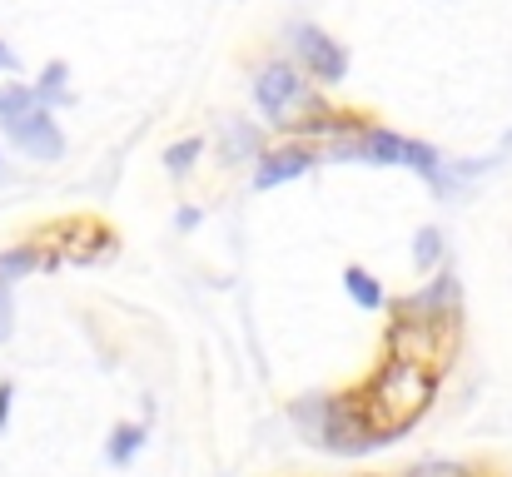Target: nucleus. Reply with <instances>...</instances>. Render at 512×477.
<instances>
[{
	"instance_id": "1",
	"label": "nucleus",
	"mask_w": 512,
	"mask_h": 477,
	"mask_svg": "<svg viewBox=\"0 0 512 477\" xmlns=\"http://www.w3.org/2000/svg\"><path fill=\"white\" fill-rule=\"evenodd\" d=\"M0 125L30 159H60V150H65L60 125L50 120V110L35 100L30 85H5L0 90Z\"/></svg>"
},
{
	"instance_id": "2",
	"label": "nucleus",
	"mask_w": 512,
	"mask_h": 477,
	"mask_svg": "<svg viewBox=\"0 0 512 477\" xmlns=\"http://www.w3.org/2000/svg\"><path fill=\"white\" fill-rule=\"evenodd\" d=\"M339 159H358V164H408L418 174H428L433 184L443 179V159L433 145H418V140H403V135H388V130H353L348 140H339Z\"/></svg>"
},
{
	"instance_id": "3",
	"label": "nucleus",
	"mask_w": 512,
	"mask_h": 477,
	"mask_svg": "<svg viewBox=\"0 0 512 477\" xmlns=\"http://www.w3.org/2000/svg\"><path fill=\"white\" fill-rule=\"evenodd\" d=\"M319 448L343 453V458H358V453H373L388 443V433L363 413L358 398H324V423H319Z\"/></svg>"
},
{
	"instance_id": "4",
	"label": "nucleus",
	"mask_w": 512,
	"mask_h": 477,
	"mask_svg": "<svg viewBox=\"0 0 512 477\" xmlns=\"http://www.w3.org/2000/svg\"><path fill=\"white\" fill-rule=\"evenodd\" d=\"M254 100H259L264 120H274V125H294V115L309 105V85H304V75H299L294 65L274 60V65L259 70V80H254Z\"/></svg>"
},
{
	"instance_id": "5",
	"label": "nucleus",
	"mask_w": 512,
	"mask_h": 477,
	"mask_svg": "<svg viewBox=\"0 0 512 477\" xmlns=\"http://www.w3.org/2000/svg\"><path fill=\"white\" fill-rule=\"evenodd\" d=\"M294 50H299L304 70H309L314 80H324V85H339L343 75H348V55H343V45L339 40H329L319 25H299V30H294Z\"/></svg>"
},
{
	"instance_id": "6",
	"label": "nucleus",
	"mask_w": 512,
	"mask_h": 477,
	"mask_svg": "<svg viewBox=\"0 0 512 477\" xmlns=\"http://www.w3.org/2000/svg\"><path fill=\"white\" fill-rule=\"evenodd\" d=\"M254 189H274V184H289V179H299V174H309L314 169V150H304V145H284V150H264V155H254Z\"/></svg>"
},
{
	"instance_id": "7",
	"label": "nucleus",
	"mask_w": 512,
	"mask_h": 477,
	"mask_svg": "<svg viewBox=\"0 0 512 477\" xmlns=\"http://www.w3.org/2000/svg\"><path fill=\"white\" fill-rule=\"evenodd\" d=\"M343 289H348V299H353L358 309H368V314L388 304V294H383V284H378V279H373L368 269H358V264H348V269H343Z\"/></svg>"
},
{
	"instance_id": "8",
	"label": "nucleus",
	"mask_w": 512,
	"mask_h": 477,
	"mask_svg": "<svg viewBox=\"0 0 512 477\" xmlns=\"http://www.w3.org/2000/svg\"><path fill=\"white\" fill-rule=\"evenodd\" d=\"M145 438H150V433H145V423H120V428L110 433V443H105V458H110L115 468H130V463H135V453L145 448Z\"/></svg>"
},
{
	"instance_id": "9",
	"label": "nucleus",
	"mask_w": 512,
	"mask_h": 477,
	"mask_svg": "<svg viewBox=\"0 0 512 477\" xmlns=\"http://www.w3.org/2000/svg\"><path fill=\"white\" fill-rule=\"evenodd\" d=\"M324 398H329V393H309V398H299V403L289 408L294 428H299V433H304L309 443L319 438V423H324Z\"/></svg>"
},
{
	"instance_id": "10",
	"label": "nucleus",
	"mask_w": 512,
	"mask_h": 477,
	"mask_svg": "<svg viewBox=\"0 0 512 477\" xmlns=\"http://www.w3.org/2000/svg\"><path fill=\"white\" fill-rule=\"evenodd\" d=\"M35 264H40V254H35L30 244H15V249H5V254H0V284H10V279H25Z\"/></svg>"
},
{
	"instance_id": "11",
	"label": "nucleus",
	"mask_w": 512,
	"mask_h": 477,
	"mask_svg": "<svg viewBox=\"0 0 512 477\" xmlns=\"http://www.w3.org/2000/svg\"><path fill=\"white\" fill-rule=\"evenodd\" d=\"M438 259H443V234H438V229H418V239H413V264H418V269H438Z\"/></svg>"
},
{
	"instance_id": "12",
	"label": "nucleus",
	"mask_w": 512,
	"mask_h": 477,
	"mask_svg": "<svg viewBox=\"0 0 512 477\" xmlns=\"http://www.w3.org/2000/svg\"><path fill=\"white\" fill-rule=\"evenodd\" d=\"M35 100H40L45 110L65 100V65H45V75H40V85H35Z\"/></svg>"
},
{
	"instance_id": "13",
	"label": "nucleus",
	"mask_w": 512,
	"mask_h": 477,
	"mask_svg": "<svg viewBox=\"0 0 512 477\" xmlns=\"http://www.w3.org/2000/svg\"><path fill=\"white\" fill-rule=\"evenodd\" d=\"M403 477H473L463 463H448V458H423V463H413Z\"/></svg>"
},
{
	"instance_id": "14",
	"label": "nucleus",
	"mask_w": 512,
	"mask_h": 477,
	"mask_svg": "<svg viewBox=\"0 0 512 477\" xmlns=\"http://www.w3.org/2000/svg\"><path fill=\"white\" fill-rule=\"evenodd\" d=\"M15 333V299H10V284H0V343H10Z\"/></svg>"
},
{
	"instance_id": "15",
	"label": "nucleus",
	"mask_w": 512,
	"mask_h": 477,
	"mask_svg": "<svg viewBox=\"0 0 512 477\" xmlns=\"http://www.w3.org/2000/svg\"><path fill=\"white\" fill-rule=\"evenodd\" d=\"M194 155H199V140H184V145H174L170 155H165V164H170V174H179V169H189V164H194Z\"/></svg>"
},
{
	"instance_id": "16",
	"label": "nucleus",
	"mask_w": 512,
	"mask_h": 477,
	"mask_svg": "<svg viewBox=\"0 0 512 477\" xmlns=\"http://www.w3.org/2000/svg\"><path fill=\"white\" fill-rule=\"evenodd\" d=\"M244 150H254V130H249V125H234V135H229V150H224V155H244Z\"/></svg>"
},
{
	"instance_id": "17",
	"label": "nucleus",
	"mask_w": 512,
	"mask_h": 477,
	"mask_svg": "<svg viewBox=\"0 0 512 477\" xmlns=\"http://www.w3.org/2000/svg\"><path fill=\"white\" fill-rule=\"evenodd\" d=\"M10 398H15V383L5 378V383H0V433H5V423H10Z\"/></svg>"
},
{
	"instance_id": "18",
	"label": "nucleus",
	"mask_w": 512,
	"mask_h": 477,
	"mask_svg": "<svg viewBox=\"0 0 512 477\" xmlns=\"http://www.w3.org/2000/svg\"><path fill=\"white\" fill-rule=\"evenodd\" d=\"M174 224H179V229H194V224H199V209H179Z\"/></svg>"
},
{
	"instance_id": "19",
	"label": "nucleus",
	"mask_w": 512,
	"mask_h": 477,
	"mask_svg": "<svg viewBox=\"0 0 512 477\" xmlns=\"http://www.w3.org/2000/svg\"><path fill=\"white\" fill-rule=\"evenodd\" d=\"M0 70H15V55H10V45L0 40Z\"/></svg>"
}]
</instances>
